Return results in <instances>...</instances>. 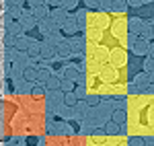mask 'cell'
<instances>
[{
  "instance_id": "6da1fadb",
  "label": "cell",
  "mask_w": 154,
  "mask_h": 146,
  "mask_svg": "<svg viewBox=\"0 0 154 146\" xmlns=\"http://www.w3.org/2000/svg\"><path fill=\"white\" fill-rule=\"evenodd\" d=\"M125 128L130 136L154 138V93H140L128 97Z\"/></svg>"
},
{
  "instance_id": "7a4b0ae2",
  "label": "cell",
  "mask_w": 154,
  "mask_h": 146,
  "mask_svg": "<svg viewBox=\"0 0 154 146\" xmlns=\"http://www.w3.org/2000/svg\"><path fill=\"white\" fill-rule=\"evenodd\" d=\"M130 49L136 54V56H148V41L142 39V37H136V41L131 43Z\"/></svg>"
},
{
  "instance_id": "3957f363",
  "label": "cell",
  "mask_w": 154,
  "mask_h": 146,
  "mask_svg": "<svg viewBox=\"0 0 154 146\" xmlns=\"http://www.w3.org/2000/svg\"><path fill=\"white\" fill-rule=\"evenodd\" d=\"M68 17H70V14H68V11H66V8H62V6H60V8H56L54 12H49V19L54 21V25H56V27H62V25H64V21H66Z\"/></svg>"
},
{
  "instance_id": "277c9868",
  "label": "cell",
  "mask_w": 154,
  "mask_h": 146,
  "mask_svg": "<svg viewBox=\"0 0 154 146\" xmlns=\"http://www.w3.org/2000/svg\"><path fill=\"white\" fill-rule=\"evenodd\" d=\"M142 21L144 19H140V17H130V19H128V33L138 35L140 29H142Z\"/></svg>"
},
{
  "instance_id": "5b68a950",
  "label": "cell",
  "mask_w": 154,
  "mask_h": 146,
  "mask_svg": "<svg viewBox=\"0 0 154 146\" xmlns=\"http://www.w3.org/2000/svg\"><path fill=\"white\" fill-rule=\"evenodd\" d=\"M21 23H23L25 29H31V27L37 25V19L33 17V12L29 11V12H23V14H21Z\"/></svg>"
},
{
  "instance_id": "8992f818",
  "label": "cell",
  "mask_w": 154,
  "mask_h": 146,
  "mask_svg": "<svg viewBox=\"0 0 154 146\" xmlns=\"http://www.w3.org/2000/svg\"><path fill=\"white\" fill-rule=\"evenodd\" d=\"M134 85L138 86V89H142V86H148L150 85V74L148 72H140L136 78H134Z\"/></svg>"
},
{
  "instance_id": "52a82bcc",
  "label": "cell",
  "mask_w": 154,
  "mask_h": 146,
  "mask_svg": "<svg viewBox=\"0 0 154 146\" xmlns=\"http://www.w3.org/2000/svg\"><path fill=\"white\" fill-rule=\"evenodd\" d=\"M138 35L142 37V39H146V41H150V39L154 37V33H152V29H150V23H148V21H142V29H140Z\"/></svg>"
},
{
  "instance_id": "ba28073f",
  "label": "cell",
  "mask_w": 154,
  "mask_h": 146,
  "mask_svg": "<svg viewBox=\"0 0 154 146\" xmlns=\"http://www.w3.org/2000/svg\"><path fill=\"white\" fill-rule=\"evenodd\" d=\"M62 29H64V31H68V33H76V31H78L76 19H74V17H68V19L64 21V25H62Z\"/></svg>"
},
{
  "instance_id": "9c48e42d",
  "label": "cell",
  "mask_w": 154,
  "mask_h": 146,
  "mask_svg": "<svg viewBox=\"0 0 154 146\" xmlns=\"http://www.w3.org/2000/svg\"><path fill=\"white\" fill-rule=\"evenodd\" d=\"M31 12H33V17L39 19V21H43V19H48V17H49V11H48V6H45V4H41V6L33 8Z\"/></svg>"
},
{
  "instance_id": "30bf717a",
  "label": "cell",
  "mask_w": 154,
  "mask_h": 146,
  "mask_svg": "<svg viewBox=\"0 0 154 146\" xmlns=\"http://www.w3.org/2000/svg\"><path fill=\"white\" fill-rule=\"evenodd\" d=\"M125 11H128V2L125 0H113L111 12H125Z\"/></svg>"
},
{
  "instance_id": "8fae6325",
  "label": "cell",
  "mask_w": 154,
  "mask_h": 146,
  "mask_svg": "<svg viewBox=\"0 0 154 146\" xmlns=\"http://www.w3.org/2000/svg\"><path fill=\"white\" fill-rule=\"evenodd\" d=\"M144 72H148V74H152L154 72V58H146V62H144Z\"/></svg>"
},
{
  "instance_id": "7c38bea8",
  "label": "cell",
  "mask_w": 154,
  "mask_h": 146,
  "mask_svg": "<svg viewBox=\"0 0 154 146\" xmlns=\"http://www.w3.org/2000/svg\"><path fill=\"white\" fill-rule=\"evenodd\" d=\"M113 122L115 123H125V111H115V113H113Z\"/></svg>"
},
{
  "instance_id": "4fadbf2b",
  "label": "cell",
  "mask_w": 154,
  "mask_h": 146,
  "mask_svg": "<svg viewBox=\"0 0 154 146\" xmlns=\"http://www.w3.org/2000/svg\"><path fill=\"white\" fill-rule=\"evenodd\" d=\"M60 4H62V8H66V11H70V8H74V6L78 4V0H62Z\"/></svg>"
},
{
  "instance_id": "5bb4252c",
  "label": "cell",
  "mask_w": 154,
  "mask_h": 146,
  "mask_svg": "<svg viewBox=\"0 0 154 146\" xmlns=\"http://www.w3.org/2000/svg\"><path fill=\"white\" fill-rule=\"evenodd\" d=\"M17 48H19V49H25V48H29V41H27L25 37H21V39H17Z\"/></svg>"
},
{
  "instance_id": "9a60e30c",
  "label": "cell",
  "mask_w": 154,
  "mask_h": 146,
  "mask_svg": "<svg viewBox=\"0 0 154 146\" xmlns=\"http://www.w3.org/2000/svg\"><path fill=\"white\" fill-rule=\"evenodd\" d=\"M128 2V6H131V8H138V6H142L144 0H125Z\"/></svg>"
},
{
  "instance_id": "2e32d148",
  "label": "cell",
  "mask_w": 154,
  "mask_h": 146,
  "mask_svg": "<svg viewBox=\"0 0 154 146\" xmlns=\"http://www.w3.org/2000/svg\"><path fill=\"white\" fill-rule=\"evenodd\" d=\"M84 2H86V6H88V8L99 11V0H84Z\"/></svg>"
},
{
  "instance_id": "e0dca14e",
  "label": "cell",
  "mask_w": 154,
  "mask_h": 146,
  "mask_svg": "<svg viewBox=\"0 0 154 146\" xmlns=\"http://www.w3.org/2000/svg\"><path fill=\"white\" fill-rule=\"evenodd\" d=\"M25 78L33 80V78H37V72H35V70H27V72H25Z\"/></svg>"
},
{
  "instance_id": "ac0fdd59",
  "label": "cell",
  "mask_w": 154,
  "mask_h": 146,
  "mask_svg": "<svg viewBox=\"0 0 154 146\" xmlns=\"http://www.w3.org/2000/svg\"><path fill=\"white\" fill-rule=\"evenodd\" d=\"M148 56L154 58V41H148Z\"/></svg>"
},
{
  "instance_id": "d6986e66",
  "label": "cell",
  "mask_w": 154,
  "mask_h": 146,
  "mask_svg": "<svg viewBox=\"0 0 154 146\" xmlns=\"http://www.w3.org/2000/svg\"><path fill=\"white\" fill-rule=\"evenodd\" d=\"M66 105H76V99H74V95H68V97H66Z\"/></svg>"
},
{
  "instance_id": "ffe728a7",
  "label": "cell",
  "mask_w": 154,
  "mask_h": 146,
  "mask_svg": "<svg viewBox=\"0 0 154 146\" xmlns=\"http://www.w3.org/2000/svg\"><path fill=\"white\" fill-rule=\"evenodd\" d=\"M29 2H31V6H33V8H37V6H41V4H43V0H29Z\"/></svg>"
},
{
  "instance_id": "44dd1931",
  "label": "cell",
  "mask_w": 154,
  "mask_h": 146,
  "mask_svg": "<svg viewBox=\"0 0 154 146\" xmlns=\"http://www.w3.org/2000/svg\"><path fill=\"white\" fill-rule=\"evenodd\" d=\"M99 103V99L97 97H88V105H97Z\"/></svg>"
},
{
  "instance_id": "7402d4cb",
  "label": "cell",
  "mask_w": 154,
  "mask_h": 146,
  "mask_svg": "<svg viewBox=\"0 0 154 146\" xmlns=\"http://www.w3.org/2000/svg\"><path fill=\"white\" fill-rule=\"evenodd\" d=\"M56 86H58V80H56V78H51V80H49V89H56Z\"/></svg>"
},
{
  "instance_id": "603a6c76",
  "label": "cell",
  "mask_w": 154,
  "mask_h": 146,
  "mask_svg": "<svg viewBox=\"0 0 154 146\" xmlns=\"http://www.w3.org/2000/svg\"><path fill=\"white\" fill-rule=\"evenodd\" d=\"M148 23H150V29H152V33H154V17L150 19V21H148Z\"/></svg>"
},
{
  "instance_id": "cb8c5ba5",
  "label": "cell",
  "mask_w": 154,
  "mask_h": 146,
  "mask_svg": "<svg viewBox=\"0 0 154 146\" xmlns=\"http://www.w3.org/2000/svg\"><path fill=\"white\" fill-rule=\"evenodd\" d=\"M48 2H51V4H60L62 0H48Z\"/></svg>"
},
{
  "instance_id": "d4e9b609",
  "label": "cell",
  "mask_w": 154,
  "mask_h": 146,
  "mask_svg": "<svg viewBox=\"0 0 154 146\" xmlns=\"http://www.w3.org/2000/svg\"><path fill=\"white\" fill-rule=\"evenodd\" d=\"M146 2H152V0H144V4H146Z\"/></svg>"
},
{
  "instance_id": "484cf974",
  "label": "cell",
  "mask_w": 154,
  "mask_h": 146,
  "mask_svg": "<svg viewBox=\"0 0 154 146\" xmlns=\"http://www.w3.org/2000/svg\"><path fill=\"white\" fill-rule=\"evenodd\" d=\"M0 27H2V23H0Z\"/></svg>"
}]
</instances>
